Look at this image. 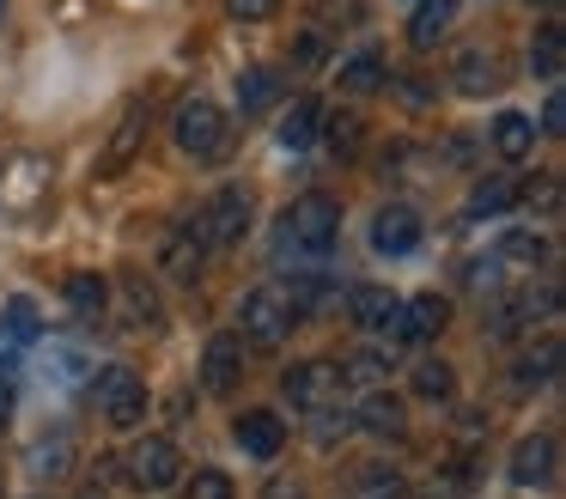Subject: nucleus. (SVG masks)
Listing matches in <instances>:
<instances>
[{
	"mask_svg": "<svg viewBox=\"0 0 566 499\" xmlns=\"http://www.w3.org/2000/svg\"><path fill=\"white\" fill-rule=\"evenodd\" d=\"M238 377H244V335L220 329V335L208 341V353H201V384H208L213 396H226Z\"/></svg>",
	"mask_w": 566,
	"mask_h": 499,
	"instance_id": "obj_15",
	"label": "nucleus"
},
{
	"mask_svg": "<svg viewBox=\"0 0 566 499\" xmlns=\"http://www.w3.org/2000/svg\"><path fill=\"white\" fill-rule=\"evenodd\" d=\"M38 335H43L38 299H25V292H19V299H7V304H0V341H7V347H31Z\"/></svg>",
	"mask_w": 566,
	"mask_h": 499,
	"instance_id": "obj_22",
	"label": "nucleus"
},
{
	"mask_svg": "<svg viewBox=\"0 0 566 499\" xmlns=\"http://www.w3.org/2000/svg\"><path fill=\"white\" fill-rule=\"evenodd\" d=\"M67 311L80 316V323H98L104 311H111V280L104 274H67Z\"/></svg>",
	"mask_w": 566,
	"mask_h": 499,
	"instance_id": "obj_21",
	"label": "nucleus"
},
{
	"mask_svg": "<svg viewBox=\"0 0 566 499\" xmlns=\"http://www.w3.org/2000/svg\"><path fill=\"white\" fill-rule=\"evenodd\" d=\"M554 372H560V341L548 335L536 353H524V360L512 365V389H517V396H530V389H548Z\"/></svg>",
	"mask_w": 566,
	"mask_h": 499,
	"instance_id": "obj_20",
	"label": "nucleus"
},
{
	"mask_svg": "<svg viewBox=\"0 0 566 499\" xmlns=\"http://www.w3.org/2000/svg\"><path fill=\"white\" fill-rule=\"evenodd\" d=\"M457 24V0H420L415 19H408V43L415 49H432L444 31Z\"/></svg>",
	"mask_w": 566,
	"mask_h": 499,
	"instance_id": "obj_24",
	"label": "nucleus"
},
{
	"mask_svg": "<svg viewBox=\"0 0 566 499\" xmlns=\"http://www.w3.org/2000/svg\"><path fill=\"white\" fill-rule=\"evenodd\" d=\"M451 85L463 97H488V92H505V55L500 49H463L451 67Z\"/></svg>",
	"mask_w": 566,
	"mask_h": 499,
	"instance_id": "obj_13",
	"label": "nucleus"
},
{
	"mask_svg": "<svg viewBox=\"0 0 566 499\" xmlns=\"http://www.w3.org/2000/svg\"><path fill=\"white\" fill-rule=\"evenodd\" d=\"M517 487H554L560 481V438L554 433H530L512 445V462H505Z\"/></svg>",
	"mask_w": 566,
	"mask_h": 499,
	"instance_id": "obj_11",
	"label": "nucleus"
},
{
	"mask_svg": "<svg viewBox=\"0 0 566 499\" xmlns=\"http://www.w3.org/2000/svg\"><path fill=\"white\" fill-rule=\"evenodd\" d=\"M293 304H286V292L281 287H256L244 299V311H238V329H244V341L250 347H281L286 335H293Z\"/></svg>",
	"mask_w": 566,
	"mask_h": 499,
	"instance_id": "obj_5",
	"label": "nucleus"
},
{
	"mask_svg": "<svg viewBox=\"0 0 566 499\" xmlns=\"http://www.w3.org/2000/svg\"><path fill=\"white\" fill-rule=\"evenodd\" d=\"M329 141H335V153H354V146H359V116H335L329 122Z\"/></svg>",
	"mask_w": 566,
	"mask_h": 499,
	"instance_id": "obj_39",
	"label": "nucleus"
},
{
	"mask_svg": "<svg viewBox=\"0 0 566 499\" xmlns=\"http://www.w3.org/2000/svg\"><path fill=\"white\" fill-rule=\"evenodd\" d=\"M67 457H74V445H67V438H55V445H38V450H31V469L55 481V475L67 469Z\"/></svg>",
	"mask_w": 566,
	"mask_h": 499,
	"instance_id": "obj_35",
	"label": "nucleus"
},
{
	"mask_svg": "<svg viewBox=\"0 0 566 499\" xmlns=\"http://www.w3.org/2000/svg\"><path fill=\"white\" fill-rule=\"evenodd\" d=\"M201 262H208V250H201L196 231H171V238H165V250H159V274H165V280H177V287H196V280H201Z\"/></svg>",
	"mask_w": 566,
	"mask_h": 499,
	"instance_id": "obj_18",
	"label": "nucleus"
},
{
	"mask_svg": "<svg viewBox=\"0 0 566 499\" xmlns=\"http://www.w3.org/2000/svg\"><path fill=\"white\" fill-rule=\"evenodd\" d=\"M274 7H281V0H226V12H232V19H244V24H262Z\"/></svg>",
	"mask_w": 566,
	"mask_h": 499,
	"instance_id": "obj_38",
	"label": "nucleus"
},
{
	"mask_svg": "<svg viewBox=\"0 0 566 499\" xmlns=\"http://www.w3.org/2000/svg\"><path fill=\"white\" fill-rule=\"evenodd\" d=\"M420 238H427V226H420V214L408 201H390V207H378V214H371V250H378L384 262L415 256Z\"/></svg>",
	"mask_w": 566,
	"mask_h": 499,
	"instance_id": "obj_10",
	"label": "nucleus"
},
{
	"mask_svg": "<svg viewBox=\"0 0 566 499\" xmlns=\"http://www.w3.org/2000/svg\"><path fill=\"white\" fill-rule=\"evenodd\" d=\"M140 141H147V97H128L123 116H116V128H111V141H104V153H98V165H92V177L98 183L123 177V170L135 165Z\"/></svg>",
	"mask_w": 566,
	"mask_h": 499,
	"instance_id": "obj_9",
	"label": "nucleus"
},
{
	"mask_svg": "<svg viewBox=\"0 0 566 499\" xmlns=\"http://www.w3.org/2000/svg\"><path fill=\"white\" fill-rule=\"evenodd\" d=\"M542 7H548V0H542Z\"/></svg>",
	"mask_w": 566,
	"mask_h": 499,
	"instance_id": "obj_43",
	"label": "nucleus"
},
{
	"mask_svg": "<svg viewBox=\"0 0 566 499\" xmlns=\"http://www.w3.org/2000/svg\"><path fill=\"white\" fill-rule=\"evenodd\" d=\"M560 304V287H517V292H500V299L488 304V335L493 341H512L517 329H536L542 311H554Z\"/></svg>",
	"mask_w": 566,
	"mask_h": 499,
	"instance_id": "obj_7",
	"label": "nucleus"
},
{
	"mask_svg": "<svg viewBox=\"0 0 566 499\" xmlns=\"http://www.w3.org/2000/svg\"><path fill=\"white\" fill-rule=\"evenodd\" d=\"M0 7H7V0H0Z\"/></svg>",
	"mask_w": 566,
	"mask_h": 499,
	"instance_id": "obj_44",
	"label": "nucleus"
},
{
	"mask_svg": "<svg viewBox=\"0 0 566 499\" xmlns=\"http://www.w3.org/2000/svg\"><path fill=\"white\" fill-rule=\"evenodd\" d=\"M281 396L293 402V408H329V402L342 396V365H329V360L293 365V372H281Z\"/></svg>",
	"mask_w": 566,
	"mask_h": 499,
	"instance_id": "obj_12",
	"label": "nucleus"
},
{
	"mask_svg": "<svg viewBox=\"0 0 566 499\" xmlns=\"http://www.w3.org/2000/svg\"><path fill=\"white\" fill-rule=\"evenodd\" d=\"M128 323H135V329L159 323V299H153L147 280H128Z\"/></svg>",
	"mask_w": 566,
	"mask_h": 499,
	"instance_id": "obj_34",
	"label": "nucleus"
},
{
	"mask_svg": "<svg viewBox=\"0 0 566 499\" xmlns=\"http://www.w3.org/2000/svg\"><path fill=\"white\" fill-rule=\"evenodd\" d=\"M444 323H451V304H444L439 292H420V299H408L402 311H396L390 335L396 341H432V335H444Z\"/></svg>",
	"mask_w": 566,
	"mask_h": 499,
	"instance_id": "obj_16",
	"label": "nucleus"
},
{
	"mask_svg": "<svg viewBox=\"0 0 566 499\" xmlns=\"http://www.w3.org/2000/svg\"><path fill=\"white\" fill-rule=\"evenodd\" d=\"M201 238V250H232V243H244L250 231V189H238V183H226V189H213V201L196 214V226H189Z\"/></svg>",
	"mask_w": 566,
	"mask_h": 499,
	"instance_id": "obj_4",
	"label": "nucleus"
},
{
	"mask_svg": "<svg viewBox=\"0 0 566 499\" xmlns=\"http://www.w3.org/2000/svg\"><path fill=\"white\" fill-rule=\"evenodd\" d=\"M232 438H238V450H244V457L269 462V457H281L286 426H281V414H274V408H244L232 420Z\"/></svg>",
	"mask_w": 566,
	"mask_h": 499,
	"instance_id": "obj_14",
	"label": "nucleus"
},
{
	"mask_svg": "<svg viewBox=\"0 0 566 499\" xmlns=\"http://www.w3.org/2000/svg\"><path fill=\"white\" fill-rule=\"evenodd\" d=\"M354 499H402V475L384 469V462H366L354 475Z\"/></svg>",
	"mask_w": 566,
	"mask_h": 499,
	"instance_id": "obj_31",
	"label": "nucleus"
},
{
	"mask_svg": "<svg viewBox=\"0 0 566 499\" xmlns=\"http://www.w3.org/2000/svg\"><path fill=\"white\" fill-rule=\"evenodd\" d=\"M517 177H481L475 189H469V219H493V214H512L517 207Z\"/></svg>",
	"mask_w": 566,
	"mask_h": 499,
	"instance_id": "obj_25",
	"label": "nucleus"
},
{
	"mask_svg": "<svg viewBox=\"0 0 566 499\" xmlns=\"http://www.w3.org/2000/svg\"><path fill=\"white\" fill-rule=\"evenodd\" d=\"M50 365H55V384H62V389L74 384V372H80V360H74V353H55Z\"/></svg>",
	"mask_w": 566,
	"mask_h": 499,
	"instance_id": "obj_42",
	"label": "nucleus"
},
{
	"mask_svg": "<svg viewBox=\"0 0 566 499\" xmlns=\"http://www.w3.org/2000/svg\"><path fill=\"white\" fill-rule=\"evenodd\" d=\"M55 189V165L43 153H7L0 158V214L31 219Z\"/></svg>",
	"mask_w": 566,
	"mask_h": 499,
	"instance_id": "obj_3",
	"label": "nucleus"
},
{
	"mask_svg": "<svg viewBox=\"0 0 566 499\" xmlns=\"http://www.w3.org/2000/svg\"><path fill=\"white\" fill-rule=\"evenodd\" d=\"M274 97H281V73L274 67H244L238 73V110H244V116H262Z\"/></svg>",
	"mask_w": 566,
	"mask_h": 499,
	"instance_id": "obj_28",
	"label": "nucleus"
},
{
	"mask_svg": "<svg viewBox=\"0 0 566 499\" xmlns=\"http://www.w3.org/2000/svg\"><path fill=\"white\" fill-rule=\"evenodd\" d=\"M384 377H390V360H384V353H347V360H342V384H384Z\"/></svg>",
	"mask_w": 566,
	"mask_h": 499,
	"instance_id": "obj_32",
	"label": "nucleus"
},
{
	"mask_svg": "<svg viewBox=\"0 0 566 499\" xmlns=\"http://www.w3.org/2000/svg\"><path fill=\"white\" fill-rule=\"evenodd\" d=\"M171 141L184 158H196V165H213V158L232 153V116H226L220 104H208V97H184L171 116Z\"/></svg>",
	"mask_w": 566,
	"mask_h": 499,
	"instance_id": "obj_2",
	"label": "nucleus"
},
{
	"mask_svg": "<svg viewBox=\"0 0 566 499\" xmlns=\"http://www.w3.org/2000/svg\"><path fill=\"white\" fill-rule=\"evenodd\" d=\"M262 499H305V481H298V475H269Z\"/></svg>",
	"mask_w": 566,
	"mask_h": 499,
	"instance_id": "obj_40",
	"label": "nucleus"
},
{
	"mask_svg": "<svg viewBox=\"0 0 566 499\" xmlns=\"http://www.w3.org/2000/svg\"><path fill=\"white\" fill-rule=\"evenodd\" d=\"M342 238V207L329 195H298L281 219H274V262H317Z\"/></svg>",
	"mask_w": 566,
	"mask_h": 499,
	"instance_id": "obj_1",
	"label": "nucleus"
},
{
	"mask_svg": "<svg viewBox=\"0 0 566 499\" xmlns=\"http://www.w3.org/2000/svg\"><path fill=\"white\" fill-rule=\"evenodd\" d=\"M311 414H317V433H311L317 445H335V433H347V426H354V414H335V408H311Z\"/></svg>",
	"mask_w": 566,
	"mask_h": 499,
	"instance_id": "obj_37",
	"label": "nucleus"
},
{
	"mask_svg": "<svg viewBox=\"0 0 566 499\" xmlns=\"http://www.w3.org/2000/svg\"><path fill=\"white\" fill-rule=\"evenodd\" d=\"M415 396H427V402L451 396V365H444V360H420L415 365Z\"/></svg>",
	"mask_w": 566,
	"mask_h": 499,
	"instance_id": "obj_33",
	"label": "nucleus"
},
{
	"mask_svg": "<svg viewBox=\"0 0 566 499\" xmlns=\"http://www.w3.org/2000/svg\"><path fill=\"white\" fill-rule=\"evenodd\" d=\"M359 426H366L371 438H402L408 433V408L378 389V396H366V408H359Z\"/></svg>",
	"mask_w": 566,
	"mask_h": 499,
	"instance_id": "obj_27",
	"label": "nucleus"
},
{
	"mask_svg": "<svg viewBox=\"0 0 566 499\" xmlns=\"http://www.w3.org/2000/svg\"><path fill=\"white\" fill-rule=\"evenodd\" d=\"M189 499H238V493H232V475H220V469H201L196 481H189Z\"/></svg>",
	"mask_w": 566,
	"mask_h": 499,
	"instance_id": "obj_36",
	"label": "nucleus"
},
{
	"mask_svg": "<svg viewBox=\"0 0 566 499\" xmlns=\"http://www.w3.org/2000/svg\"><path fill=\"white\" fill-rule=\"evenodd\" d=\"M92 396H98V414L111 426H140V414H147V384H140L135 365H104L92 377Z\"/></svg>",
	"mask_w": 566,
	"mask_h": 499,
	"instance_id": "obj_6",
	"label": "nucleus"
},
{
	"mask_svg": "<svg viewBox=\"0 0 566 499\" xmlns=\"http://www.w3.org/2000/svg\"><path fill=\"white\" fill-rule=\"evenodd\" d=\"M317 134H323V110L311 104V97H293V110L281 116V134H274V141H281L286 153H305Z\"/></svg>",
	"mask_w": 566,
	"mask_h": 499,
	"instance_id": "obj_23",
	"label": "nucleus"
},
{
	"mask_svg": "<svg viewBox=\"0 0 566 499\" xmlns=\"http://www.w3.org/2000/svg\"><path fill=\"white\" fill-rule=\"evenodd\" d=\"M488 141H493V153H500V158H530V146H536V122L517 116V110H505V116L488 128Z\"/></svg>",
	"mask_w": 566,
	"mask_h": 499,
	"instance_id": "obj_26",
	"label": "nucleus"
},
{
	"mask_svg": "<svg viewBox=\"0 0 566 499\" xmlns=\"http://www.w3.org/2000/svg\"><path fill=\"white\" fill-rule=\"evenodd\" d=\"M566 128V97L548 92V104H542V134H560Z\"/></svg>",
	"mask_w": 566,
	"mask_h": 499,
	"instance_id": "obj_41",
	"label": "nucleus"
},
{
	"mask_svg": "<svg viewBox=\"0 0 566 499\" xmlns=\"http://www.w3.org/2000/svg\"><path fill=\"white\" fill-rule=\"evenodd\" d=\"M542 256H548V238H542V231H505V238L493 243V262H500L505 274H536Z\"/></svg>",
	"mask_w": 566,
	"mask_h": 499,
	"instance_id": "obj_19",
	"label": "nucleus"
},
{
	"mask_svg": "<svg viewBox=\"0 0 566 499\" xmlns=\"http://www.w3.org/2000/svg\"><path fill=\"white\" fill-rule=\"evenodd\" d=\"M530 67H536L542 80H560V67H566V31L560 24H542L536 31V43H530Z\"/></svg>",
	"mask_w": 566,
	"mask_h": 499,
	"instance_id": "obj_29",
	"label": "nucleus"
},
{
	"mask_svg": "<svg viewBox=\"0 0 566 499\" xmlns=\"http://www.w3.org/2000/svg\"><path fill=\"white\" fill-rule=\"evenodd\" d=\"M396 311H402V299H396L390 287H354L347 292V316H354V329H366V335H390Z\"/></svg>",
	"mask_w": 566,
	"mask_h": 499,
	"instance_id": "obj_17",
	"label": "nucleus"
},
{
	"mask_svg": "<svg viewBox=\"0 0 566 499\" xmlns=\"http://www.w3.org/2000/svg\"><path fill=\"white\" fill-rule=\"evenodd\" d=\"M123 469H128V481H135L140 493H165V487L184 475V450H177L171 438H135L128 457H123Z\"/></svg>",
	"mask_w": 566,
	"mask_h": 499,
	"instance_id": "obj_8",
	"label": "nucleus"
},
{
	"mask_svg": "<svg viewBox=\"0 0 566 499\" xmlns=\"http://www.w3.org/2000/svg\"><path fill=\"white\" fill-rule=\"evenodd\" d=\"M378 85H384V55H378V49H366V55L342 61V92L366 97V92H378Z\"/></svg>",
	"mask_w": 566,
	"mask_h": 499,
	"instance_id": "obj_30",
	"label": "nucleus"
}]
</instances>
